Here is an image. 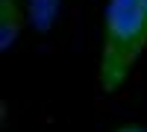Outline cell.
<instances>
[{"instance_id":"4","label":"cell","mask_w":147,"mask_h":132,"mask_svg":"<svg viewBox=\"0 0 147 132\" xmlns=\"http://www.w3.org/2000/svg\"><path fill=\"white\" fill-rule=\"evenodd\" d=\"M118 132H147L144 126H124V129H118Z\"/></svg>"},{"instance_id":"1","label":"cell","mask_w":147,"mask_h":132,"mask_svg":"<svg viewBox=\"0 0 147 132\" xmlns=\"http://www.w3.org/2000/svg\"><path fill=\"white\" fill-rule=\"evenodd\" d=\"M147 47V0H109L103 53H100V88L118 94L127 85L132 65Z\"/></svg>"},{"instance_id":"2","label":"cell","mask_w":147,"mask_h":132,"mask_svg":"<svg viewBox=\"0 0 147 132\" xmlns=\"http://www.w3.org/2000/svg\"><path fill=\"white\" fill-rule=\"evenodd\" d=\"M21 29H24L21 3L18 0H0V50H9Z\"/></svg>"},{"instance_id":"3","label":"cell","mask_w":147,"mask_h":132,"mask_svg":"<svg viewBox=\"0 0 147 132\" xmlns=\"http://www.w3.org/2000/svg\"><path fill=\"white\" fill-rule=\"evenodd\" d=\"M59 3L62 0H30V18L38 32H47L53 27V21L59 15Z\"/></svg>"}]
</instances>
